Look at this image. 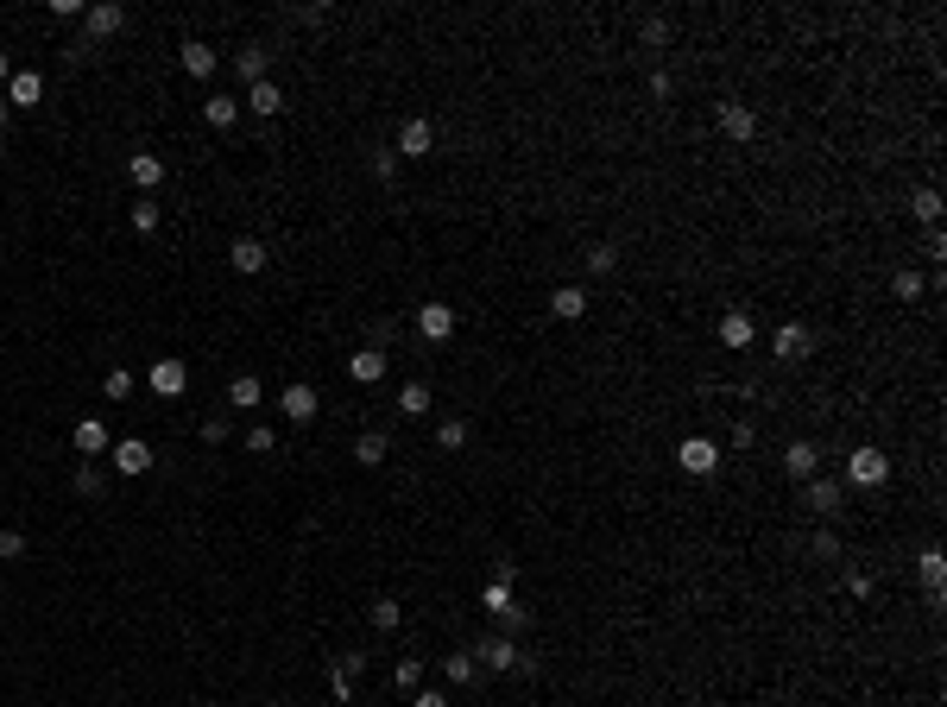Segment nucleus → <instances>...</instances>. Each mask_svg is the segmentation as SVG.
I'll return each instance as SVG.
<instances>
[{"label": "nucleus", "mask_w": 947, "mask_h": 707, "mask_svg": "<svg viewBox=\"0 0 947 707\" xmlns=\"http://www.w3.org/2000/svg\"><path fill=\"white\" fill-rule=\"evenodd\" d=\"M884 480H891V455H884V449H872V442H865V449L846 455V480H840V487L872 493V487H884Z\"/></svg>", "instance_id": "1"}, {"label": "nucleus", "mask_w": 947, "mask_h": 707, "mask_svg": "<svg viewBox=\"0 0 947 707\" xmlns=\"http://www.w3.org/2000/svg\"><path fill=\"white\" fill-rule=\"evenodd\" d=\"M714 120H720V133H727L733 146H752V139H758V108H752V101H739V95L720 101Z\"/></svg>", "instance_id": "2"}, {"label": "nucleus", "mask_w": 947, "mask_h": 707, "mask_svg": "<svg viewBox=\"0 0 947 707\" xmlns=\"http://www.w3.org/2000/svg\"><path fill=\"white\" fill-rule=\"evenodd\" d=\"M480 606H487V613H493L499 625H506V638H512V632H518V625H525V619H531V613H525V606H518V600H512V581H487V588H480Z\"/></svg>", "instance_id": "3"}, {"label": "nucleus", "mask_w": 947, "mask_h": 707, "mask_svg": "<svg viewBox=\"0 0 947 707\" xmlns=\"http://www.w3.org/2000/svg\"><path fill=\"white\" fill-rule=\"evenodd\" d=\"M474 663H480V670H493V676H506V670H518V663H525V651H518L506 632H493V638L474 644Z\"/></svg>", "instance_id": "4"}, {"label": "nucleus", "mask_w": 947, "mask_h": 707, "mask_svg": "<svg viewBox=\"0 0 947 707\" xmlns=\"http://www.w3.org/2000/svg\"><path fill=\"white\" fill-rule=\"evenodd\" d=\"M108 461H114V474L139 480V474H152V442L146 436H120L114 449H108Z\"/></svg>", "instance_id": "5"}, {"label": "nucleus", "mask_w": 947, "mask_h": 707, "mask_svg": "<svg viewBox=\"0 0 947 707\" xmlns=\"http://www.w3.org/2000/svg\"><path fill=\"white\" fill-rule=\"evenodd\" d=\"M392 152H405V158H430V152H436V127H430L423 114L398 120V139H392Z\"/></svg>", "instance_id": "6"}, {"label": "nucleus", "mask_w": 947, "mask_h": 707, "mask_svg": "<svg viewBox=\"0 0 947 707\" xmlns=\"http://www.w3.org/2000/svg\"><path fill=\"white\" fill-rule=\"evenodd\" d=\"M83 32H89V45H108L114 32H127V7H120V0H102V7H89V13H83Z\"/></svg>", "instance_id": "7"}, {"label": "nucleus", "mask_w": 947, "mask_h": 707, "mask_svg": "<svg viewBox=\"0 0 947 707\" xmlns=\"http://www.w3.org/2000/svg\"><path fill=\"white\" fill-rule=\"evenodd\" d=\"M676 468H682V474H714V468H720V442H714V436H689V442L676 449Z\"/></svg>", "instance_id": "8"}, {"label": "nucleus", "mask_w": 947, "mask_h": 707, "mask_svg": "<svg viewBox=\"0 0 947 707\" xmlns=\"http://www.w3.org/2000/svg\"><path fill=\"white\" fill-rule=\"evenodd\" d=\"M771 354L777 360H809L815 354V329L809 322H783V329L771 335Z\"/></svg>", "instance_id": "9"}, {"label": "nucleus", "mask_w": 947, "mask_h": 707, "mask_svg": "<svg viewBox=\"0 0 947 707\" xmlns=\"http://www.w3.org/2000/svg\"><path fill=\"white\" fill-rule=\"evenodd\" d=\"M360 676H367V657H360V651L335 657V663H329V695H335V701H354V682H360Z\"/></svg>", "instance_id": "10"}, {"label": "nucleus", "mask_w": 947, "mask_h": 707, "mask_svg": "<svg viewBox=\"0 0 947 707\" xmlns=\"http://www.w3.org/2000/svg\"><path fill=\"white\" fill-rule=\"evenodd\" d=\"M417 335L423 341H449L455 335V303H417Z\"/></svg>", "instance_id": "11"}, {"label": "nucleus", "mask_w": 947, "mask_h": 707, "mask_svg": "<svg viewBox=\"0 0 947 707\" xmlns=\"http://www.w3.org/2000/svg\"><path fill=\"white\" fill-rule=\"evenodd\" d=\"M278 411H285V423H310V417L322 411V398H316V386H304V379H297V386L278 392Z\"/></svg>", "instance_id": "12"}, {"label": "nucleus", "mask_w": 947, "mask_h": 707, "mask_svg": "<svg viewBox=\"0 0 947 707\" xmlns=\"http://www.w3.org/2000/svg\"><path fill=\"white\" fill-rule=\"evenodd\" d=\"M184 386H190V367H184L177 354H158V360H152V392H158V398H177Z\"/></svg>", "instance_id": "13"}, {"label": "nucleus", "mask_w": 947, "mask_h": 707, "mask_svg": "<svg viewBox=\"0 0 947 707\" xmlns=\"http://www.w3.org/2000/svg\"><path fill=\"white\" fill-rule=\"evenodd\" d=\"M386 367H392V360H386V348H379V341H373V348H360V354H348V379H354V386H379V379H386Z\"/></svg>", "instance_id": "14"}, {"label": "nucleus", "mask_w": 947, "mask_h": 707, "mask_svg": "<svg viewBox=\"0 0 947 707\" xmlns=\"http://www.w3.org/2000/svg\"><path fill=\"white\" fill-rule=\"evenodd\" d=\"M70 442H76V455H83V461H95V455H108V449H114V436H108V423H102V417H83V423L70 430Z\"/></svg>", "instance_id": "15"}, {"label": "nucleus", "mask_w": 947, "mask_h": 707, "mask_svg": "<svg viewBox=\"0 0 947 707\" xmlns=\"http://www.w3.org/2000/svg\"><path fill=\"white\" fill-rule=\"evenodd\" d=\"M266 259H272V253H266V240H253V234H240V240H234V247H228V266H234L240 278H253V272H266Z\"/></svg>", "instance_id": "16"}, {"label": "nucleus", "mask_w": 947, "mask_h": 707, "mask_svg": "<svg viewBox=\"0 0 947 707\" xmlns=\"http://www.w3.org/2000/svg\"><path fill=\"white\" fill-rule=\"evenodd\" d=\"M38 101H45V76H38V70H13L7 108H38Z\"/></svg>", "instance_id": "17"}, {"label": "nucleus", "mask_w": 947, "mask_h": 707, "mask_svg": "<svg viewBox=\"0 0 947 707\" xmlns=\"http://www.w3.org/2000/svg\"><path fill=\"white\" fill-rule=\"evenodd\" d=\"M783 474H790V480H815L821 474V449H815V442H790V449H783Z\"/></svg>", "instance_id": "18"}, {"label": "nucleus", "mask_w": 947, "mask_h": 707, "mask_svg": "<svg viewBox=\"0 0 947 707\" xmlns=\"http://www.w3.org/2000/svg\"><path fill=\"white\" fill-rule=\"evenodd\" d=\"M802 487H809V512H821V518H834V512H840V499H846V487H840V480H828V474L802 480Z\"/></svg>", "instance_id": "19"}, {"label": "nucleus", "mask_w": 947, "mask_h": 707, "mask_svg": "<svg viewBox=\"0 0 947 707\" xmlns=\"http://www.w3.org/2000/svg\"><path fill=\"white\" fill-rule=\"evenodd\" d=\"M266 64H272V51H266V45H240V51H234V76H240L247 89H253V83H266Z\"/></svg>", "instance_id": "20"}, {"label": "nucleus", "mask_w": 947, "mask_h": 707, "mask_svg": "<svg viewBox=\"0 0 947 707\" xmlns=\"http://www.w3.org/2000/svg\"><path fill=\"white\" fill-rule=\"evenodd\" d=\"M550 316L556 322H581V316H588V291H581V285H556L550 291Z\"/></svg>", "instance_id": "21"}, {"label": "nucleus", "mask_w": 947, "mask_h": 707, "mask_svg": "<svg viewBox=\"0 0 947 707\" xmlns=\"http://www.w3.org/2000/svg\"><path fill=\"white\" fill-rule=\"evenodd\" d=\"M127 177L152 196L158 184H165V158H158V152H133V158H127Z\"/></svg>", "instance_id": "22"}, {"label": "nucleus", "mask_w": 947, "mask_h": 707, "mask_svg": "<svg viewBox=\"0 0 947 707\" xmlns=\"http://www.w3.org/2000/svg\"><path fill=\"white\" fill-rule=\"evenodd\" d=\"M177 57H184V70L196 76V83H209V76L221 70V57H215V51L203 45V38H184V51H177Z\"/></svg>", "instance_id": "23"}, {"label": "nucleus", "mask_w": 947, "mask_h": 707, "mask_svg": "<svg viewBox=\"0 0 947 707\" xmlns=\"http://www.w3.org/2000/svg\"><path fill=\"white\" fill-rule=\"evenodd\" d=\"M720 341H727V348H752V341H758V322L745 316V310H727V316H720Z\"/></svg>", "instance_id": "24"}, {"label": "nucleus", "mask_w": 947, "mask_h": 707, "mask_svg": "<svg viewBox=\"0 0 947 707\" xmlns=\"http://www.w3.org/2000/svg\"><path fill=\"white\" fill-rule=\"evenodd\" d=\"M259 404H266V386H259L253 373L228 379V411H259Z\"/></svg>", "instance_id": "25"}, {"label": "nucleus", "mask_w": 947, "mask_h": 707, "mask_svg": "<svg viewBox=\"0 0 947 707\" xmlns=\"http://www.w3.org/2000/svg\"><path fill=\"white\" fill-rule=\"evenodd\" d=\"M442 682H455V689H468V682H480V663H474V651H449V657H442Z\"/></svg>", "instance_id": "26"}, {"label": "nucleus", "mask_w": 947, "mask_h": 707, "mask_svg": "<svg viewBox=\"0 0 947 707\" xmlns=\"http://www.w3.org/2000/svg\"><path fill=\"white\" fill-rule=\"evenodd\" d=\"M203 120H209L215 133H228L234 120H240V95H209V101H203Z\"/></svg>", "instance_id": "27"}, {"label": "nucleus", "mask_w": 947, "mask_h": 707, "mask_svg": "<svg viewBox=\"0 0 947 707\" xmlns=\"http://www.w3.org/2000/svg\"><path fill=\"white\" fill-rule=\"evenodd\" d=\"M247 108H253L259 120H266V114H278V108H285V89H278L272 76H266V83H253V89H247Z\"/></svg>", "instance_id": "28"}, {"label": "nucleus", "mask_w": 947, "mask_h": 707, "mask_svg": "<svg viewBox=\"0 0 947 707\" xmlns=\"http://www.w3.org/2000/svg\"><path fill=\"white\" fill-rule=\"evenodd\" d=\"M367 619H373V632H398V625H405V606H398L392 594H379V600L367 606Z\"/></svg>", "instance_id": "29"}, {"label": "nucleus", "mask_w": 947, "mask_h": 707, "mask_svg": "<svg viewBox=\"0 0 947 707\" xmlns=\"http://www.w3.org/2000/svg\"><path fill=\"white\" fill-rule=\"evenodd\" d=\"M430 404H436V398H430V386H423V379H411V386L398 392V411H405V417H430Z\"/></svg>", "instance_id": "30"}, {"label": "nucleus", "mask_w": 947, "mask_h": 707, "mask_svg": "<svg viewBox=\"0 0 947 707\" xmlns=\"http://www.w3.org/2000/svg\"><path fill=\"white\" fill-rule=\"evenodd\" d=\"M922 581H929V594H941V581H947V556H941V543H929V550H922Z\"/></svg>", "instance_id": "31"}, {"label": "nucleus", "mask_w": 947, "mask_h": 707, "mask_svg": "<svg viewBox=\"0 0 947 707\" xmlns=\"http://www.w3.org/2000/svg\"><path fill=\"white\" fill-rule=\"evenodd\" d=\"M436 449H449V455H461V449H468V423H461V417H449V423H436Z\"/></svg>", "instance_id": "32"}, {"label": "nucleus", "mask_w": 947, "mask_h": 707, "mask_svg": "<svg viewBox=\"0 0 947 707\" xmlns=\"http://www.w3.org/2000/svg\"><path fill=\"white\" fill-rule=\"evenodd\" d=\"M354 461H360V468H379V461H386V436H379V430H367V436L354 442Z\"/></svg>", "instance_id": "33"}, {"label": "nucleus", "mask_w": 947, "mask_h": 707, "mask_svg": "<svg viewBox=\"0 0 947 707\" xmlns=\"http://www.w3.org/2000/svg\"><path fill=\"white\" fill-rule=\"evenodd\" d=\"M392 682H398L405 695H417V689H423V663H417V657H398V663H392Z\"/></svg>", "instance_id": "34"}, {"label": "nucleus", "mask_w": 947, "mask_h": 707, "mask_svg": "<svg viewBox=\"0 0 947 707\" xmlns=\"http://www.w3.org/2000/svg\"><path fill=\"white\" fill-rule=\"evenodd\" d=\"M638 38H644V45H651V51H663V45H670V19H663V13L638 19Z\"/></svg>", "instance_id": "35"}, {"label": "nucleus", "mask_w": 947, "mask_h": 707, "mask_svg": "<svg viewBox=\"0 0 947 707\" xmlns=\"http://www.w3.org/2000/svg\"><path fill=\"white\" fill-rule=\"evenodd\" d=\"M891 291H897V297H903V303H916V297H922V291H929V278H922V272H910V266H903V272H897V278H891Z\"/></svg>", "instance_id": "36"}, {"label": "nucleus", "mask_w": 947, "mask_h": 707, "mask_svg": "<svg viewBox=\"0 0 947 707\" xmlns=\"http://www.w3.org/2000/svg\"><path fill=\"white\" fill-rule=\"evenodd\" d=\"M102 392H108L114 404H120V398H133V373H127V367H108V373H102Z\"/></svg>", "instance_id": "37"}, {"label": "nucleus", "mask_w": 947, "mask_h": 707, "mask_svg": "<svg viewBox=\"0 0 947 707\" xmlns=\"http://www.w3.org/2000/svg\"><path fill=\"white\" fill-rule=\"evenodd\" d=\"M613 266H619V247H607V240H600V247H588V272H594V278H607Z\"/></svg>", "instance_id": "38"}, {"label": "nucleus", "mask_w": 947, "mask_h": 707, "mask_svg": "<svg viewBox=\"0 0 947 707\" xmlns=\"http://www.w3.org/2000/svg\"><path fill=\"white\" fill-rule=\"evenodd\" d=\"M916 215L929 221V228H941V190L929 184V190H916Z\"/></svg>", "instance_id": "39"}, {"label": "nucleus", "mask_w": 947, "mask_h": 707, "mask_svg": "<svg viewBox=\"0 0 947 707\" xmlns=\"http://www.w3.org/2000/svg\"><path fill=\"white\" fill-rule=\"evenodd\" d=\"M809 556H815V562H834V556H840V537H834V531H815V537H809Z\"/></svg>", "instance_id": "40"}, {"label": "nucleus", "mask_w": 947, "mask_h": 707, "mask_svg": "<svg viewBox=\"0 0 947 707\" xmlns=\"http://www.w3.org/2000/svg\"><path fill=\"white\" fill-rule=\"evenodd\" d=\"M133 228H139V234H152V228H158V202H152V196H139V202H133Z\"/></svg>", "instance_id": "41"}, {"label": "nucleus", "mask_w": 947, "mask_h": 707, "mask_svg": "<svg viewBox=\"0 0 947 707\" xmlns=\"http://www.w3.org/2000/svg\"><path fill=\"white\" fill-rule=\"evenodd\" d=\"M76 493H83V499L102 493V468H95V461H83V468H76Z\"/></svg>", "instance_id": "42"}, {"label": "nucleus", "mask_w": 947, "mask_h": 707, "mask_svg": "<svg viewBox=\"0 0 947 707\" xmlns=\"http://www.w3.org/2000/svg\"><path fill=\"white\" fill-rule=\"evenodd\" d=\"M272 449H278V436L266 430V423H253V430H247V455H272Z\"/></svg>", "instance_id": "43"}, {"label": "nucleus", "mask_w": 947, "mask_h": 707, "mask_svg": "<svg viewBox=\"0 0 947 707\" xmlns=\"http://www.w3.org/2000/svg\"><path fill=\"white\" fill-rule=\"evenodd\" d=\"M846 594H853V600H872V594H878V575L853 569V575H846Z\"/></svg>", "instance_id": "44"}, {"label": "nucleus", "mask_w": 947, "mask_h": 707, "mask_svg": "<svg viewBox=\"0 0 947 707\" xmlns=\"http://www.w3.org/2000/svg\"><path fill=\"white\" fill-rule=\"evenodd\" d=\"M19 556H26V537H19V531H0V562H19Z\"/></svg>", "instance_id": "45"}, {"label": "nucleus", "mask_w": 947, "mask_h": 707, "mask_svg": "<svg viewBox=\"0 0 947 707\" xmlns=\"http://www.w3.org/2000/svg\"><path fill=\"white\" fill-rule=\"evenodd\" d=\"M373 177H379V184H392V177H398V152H373Z\"/></svg>", "instance_id": "46"}, {"label": "nucleus", "mask_w": 947, "mask_h": 707, "mask_svg": "<svg viewBox=\"0 0 947 707\" xmlns=\"http://www.w3.org/2000/svg\"><path fill=\"white\" fill-rule=\"evenodd\" d=\"M651 95L670 101V95H676V76H670V70H651Z\"/></svg>", "instance_id": "47"}, {"label": "nucleus", "mask_w": 947, "mask_h": 707, "mask_svg": "<svg viewBox=\"0 0 947 707\" xmlns=\"http://www.w3.org/2000/svg\"><path fill=\"white\" fill-rule=\"evenodd\" d=\"M203 442L215 449V442H228V417H203Z\"/></svg>", "instance_id": "48"}, {"label": "nucleus", "mask_w": 947, "mask_h": 707, "mask_svg": "<svg viewBox=\"0 0 947 707\" xmlns=\"http://www.w3.org/2000/svg\"><path fill=\"white\" fill-rule=\"evenodd\" d=\"M51 13H57V19H83L89 7H83V0H51Z\"/></svg>", "instance_id": "49"}, {"label": "nucleus", "mask_w": 947, "mask_h": 707, "mask_svg": "<svg viewBox=\"0 0 947 707\" xmlns=\"http://www.w3.org/2000/svg\"><path fill=\"white\" fill-rule=\"evenodd\" d=\"M411 707H449V695H442V689H417Z\"/></svg>", "instance_id": "50"}, {"label": "nucleus", "mask_w": 947, "mask_h": 707, "mask_svg": "<svg viewBox=\"0 0 947 707\" xmlns=\"http://www.w3.org/2000/svg\"><path fill=\"white\" fill-rule=\"evenodd\" d=\"M0 83H13V57L7 51H0Z\"/></svg>", "instance_id": "51"}, {"label": "nucleus", "mask_w": 947, "mask_h": 707, "mask_svg": "<svg viewBox=\"0 0 947 707\" xmlns=\"http://www.w3.org/2000/svg\"><path fill=\"white\" fill-rule=\"evenodd\" d=\"M7 127H13V108H7V95H0V133H7Z\"/></svg>", "instance_id": "52"}]
</instances>
